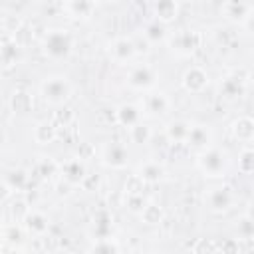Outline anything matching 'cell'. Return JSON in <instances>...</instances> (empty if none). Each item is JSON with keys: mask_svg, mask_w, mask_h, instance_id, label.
<instances>
[{"mask_svg": "<svg viewBox=\"0 0 254 254\" xmlns=\"http://www.w3.org/2000/svg\"><path fill=\"white\" fill-rule=\"evenodd\" d=\"M95 0H67V14L75 20H89L95 12Z\"/></svg>", "mask_w": 254, "mask_h": 254, "instance_id": "44dd1931", "label": "cell"}, {"mask_svg": "<svg viewBox=\"0 0 254 254\" xmlns=\"http://www.w3.org/2000/svg\"><path fill=\"white\" fill-rule=\"evenodd\" d=\"M20 224L24 226L26 234H30V236H34V238H42V236H46L48 230H50V218H48L44 212L32 210V208L26 212V216L22 218Z\"/></svg>", "mask_w": 254, "mask_h": 254, "instance_id": "8fae6325", "label": "cell"}, {"mask_svg": "<svg viewBox=\"0 0 254 254\" xmlns=\"http://www.w3.org/2000/svg\"><path fill=\"white\" fill-rule=\"evenodd\" d=\"M58 137V127L52 121H40L34 127V141L38 145H50Z\"/></svg>", "mask_w": 254, "mask_h": 254, "instance_id": "d4e9b609", "label": "cell"}, {"mask_svg": "<svg viewBox=\"0 0 254 254\" xmlns=\"http://www.w3.org/2000/svg\"><path fill=\"white\" fill-rule=\"evenodd\" d=\"M236 232H238V240H250L254 236V220L250 214H242L236 220Z\"/></svg>", "mask_w": 254, "mask_h": 254, "instance_id": "d590c367", "label": "cell"}, {"mask_svg": "<svg viewBox=\"0 0 254 254\" xmlns=\"http://www.w3.org/2000/svg\"><path fill=\"white\" fill-rule=\"evenodd\" d=\"M12 192H14V190L8 187V183H6V181H0V202H4L6 198H10Z\"/></svg>", "mask_w": 254, "mask_h": 254, "instance_id": "ee69618b", "label": "cell"}, {"mask_svg": "<svg viewBox=\"0 0 254 254\" xmlns=\"http://www.w3.org/2000/svg\"><path fill=\"white\" fill-rule=\"evenodd\" d=\"M216 250H222V252H238V242L234 238H226L224 242L216 244Z\"/></svg>", "mask_w": 254, "mask_h": 254, "instance_id": "60d3db41", "label": "cell"}, {"mask_svg": "<svg viewBox=\"0 0 254 254\" xmlns=\"http://www.w3.org/2000/svg\"><path fill=\"white\" fill-rule=\"evenodd\" d=\"M159 75L157 71L147 65V64H139V65H133L127 73V85L135 91H149L155 87Z\"/></svg>", "mask_w": 254, "mask_h": 254, "instance_id": "52a82bcc", "label": "cell"}, {"mask_svg": "<svg viewBox=\"0 0 254 254\" xmlns=\"http://www.w3.org/2000/svg\"><path fill=\"white\" fill-rule=\"evenodd\" d=\"M10 40H12L16 46H20V48L24 50L26 46L32 44V40H34V32H32V28H30L28 24L22 22L14 32H10Z\"/></svg>", "mask_w": 254, "mask_h": 254, "instance_id": "1f68e13d", "label": "cell"}, {"mask_svg": "<svg viewBox=\"0 0 254 254\" xmlns=\"http://www.w3.org/2000/svg\"><path fill=\"white\" fill-rule=\"evenodd\" d=\"M238 171L242 175H252V171H254V151L250 145H246L238 153Z\"/></svg>", "mask_w": 254, "mask_h": 254, "instance_id": "e575fe53", "label": "cell"}, {"mask_svg": "<svg viewBox=\"0 0 254 254\" xmlns=\"http://www.w3.org/2000/svg\"><path fill=\"white\" fill-rule=\"evenodd\" d=\"M58 173H60V163H56L52 157H40V161L36 163V175L42 181H50Z\"/></svg>", "mask_w": 254, "mask_h": 254, "instance_id": "f1b7e54d", "label": "cell"}, {"mask_svg": "<svg viewBox=\"0 0 254 254\" xmlns=\"http://www.w3.org/2000/svg\"><path fill=\"white\" fill-rule=\"evenodd\" d=\"M230 133L240 143H250L254 139V119L250 115H240L230 123Z\"/></svg>", "mask_w": 254, "mask_h": 254, "instance_id": "e0dca14e", "label": "cell"}, {"mask_svg": "<svg viewBox=\"0 0 254 254\" xmlns=\"http://www.w3.org/2000/svg\"><path fill=\"white\" fill-rule=\"evenodd\" d=\"M151 137H153V129L143 121H139L133 127H129V139L135 145H147L151 141Z\"/></svg>", "mask_w": 254, "mask_h": 254, "instance_id": "f546056e", "label": "cell"}, {"mask_svg": "<svg viewBox=\"0 0 254 254\" xmlns=\"http://www.w3.org/2000/svg\"><path fill=\"white\" fill-rule=\"evenodd\" d=\"M60 175H62V179L67 181L69 185L79 187L81 181H83L85 175H87V169H85V163H83L79 157H71V159H67L65 163L60 165Z\"/></svg>", "mask_w": 254, "mask_h": 254, "instance_id": "4fadbf2b", "label": "cell"}, {"mask_svg": "<svg viewBox=\"0 0 254 254\" xmlns=\"http://www.w3.org/2000/svg\"><path fill=\"white\" fill-rule=\"evenodd\" d=\"M22 60V48L16 46L12 40L0 42V67L2 69H12L20 64Z\"/></svg>", "mask_w": 254, "mask_h": 254, "instance_id": "d6986e66", "label": "cell"}, {"mask_svg": "<svg viewBox=\"0 0 254 254\" xmlns=\"http://www.w3.org/2000/svg\"><path fill=\"white\" fill-rule=\"evenodd\" d=\"M185 143H187L189 147L196 149V151H202V149H206V147L212 145V129H210L208 125H202V123L190 125Z\"/></svg>", "mask_w": 254, "mask_h": 254, "instance_id": "9a60e30c", "label": "cell"}, {"mask_svg": "<svg viewBox=\"0 0 254 254\" xmlns=\"http://www.w3.org/2000/svg\"><path fill=\"white\" fill-rule=\"evenodd\" d=\"M145 204H147V198L143 196V192H125L123 196V206L133 214H139Z\"/></svg>", "mask_w": 254, "mask_h": 254, "instance_id": "836d02e7", "label": "cell"}, {"mask_svg": "<svg viewBox=\"0 0 254 254\" xmlns=\"http://www.w3.org/2000/svg\"><path fill=\"white\" fill-rule=\"evenodd\" d=\"M228 165H230L228 155L222 149L212 147V145L202 149L198 153V157H196L198 171L208 179H222L226 175V171H228Z\"/></svg>", "mask_w": 254, "mask_h": 254, "instance_id": "7a4b0ae2", "label": "cell"}, {"mask_svg": "<svg viewBox=\"0 0 254 254\" xmlns=\"http://www.w3.org/2000/svg\"><path fill=\"white\" fill-rule=\"evenodd\" d=\"M28 210H30V206H28V202H26L24 198H16V200L10 204V214H12L14 222H22V218L26 216Z\"/></svg>", "mask_w": 254, "mask_h": 254, "instance_id": "74e56055", "label": "cell"}, {"mask_svg": "<svg viewBox=\"0 0 254 254\" xmlns=\"http://www.w3.org/2000/svg\"><path fill=\"white\" fill-rule=\"evenodd\" d=\"M109 56L115 64H127L137 56V44L133 42V38L119 36L109 42Z\"/></svg>", "mask_w": 254, "mask_h": 254, "instance_id": "30bf717a", "label": "cell"}, {"mask_svg": "<svg viewBox=\"0 0 254 254\" xmlns=\"http://www.w3.org/2000/svg\"><path fill=\"white\" fill-rule=\"evenodd\" d=\"M34 107V99H32V93L26 91V89H16L12 95H10V109L18 115H24V113H30Z\"/></svg>", "mask_w": 254, "mask_h": 254, "instance_id": "cb8c5ba5", "label": "cell"}, {"mask_svg": "<svg viewBox=\"0 0 254 254\" xmlns=\"http://www.w3.org/2000/svg\"><path fill=\"white\" fill-rule=\"evenodd\" d=\"M143 38L147 40V44H151V46H155V44H161V42H165L167 40V30H165V24H161V22H151V24H147L145 26V30H143Z\"/></svg>", "mask_w": 254, "mask_h": 254, "instance_id": "83f0119b", "label": "cell"}, {"mask_svg": "<svg viewBox=\"0 0 254 254\" xmlns=\"http://www.w3.org/2000/svg\"><path fill=\"white\" fill-rule=\"evenodd\" d=\"M139 216H141L143 224H147V226H157V224H161V222H163L165 212H163V208H161L159 204H155V202H149V200H147V204L143 206V210L139 212Z\"/></svg>", "mask_w": 254, "mask_h": 254, "instance_id": "4316f807", "label": "cell"}, {"mask_svg": "<svg viewBox=\"0 0 254 254\" xmlns=\"http://www.w3.org/2000/svg\"><path fill=\"white\" fill-rule=\"evenodd\" d=\"M252 14V6L248 0H224L222 4V16L230 24H242Z\"/></svg>", "mask_w": 254, "mask_h": 254, "instance_id": "5bb4252c", "label": "cell"}, {"mask_svg": "<svg viewBox=\"0 0 254 254\" xmlns=\"http://www.w3.org/2000/svg\"><path fill=\"white\" fill-rule=\"evenodd\" d=\"M0 111H2V105H0Z\"/></svg>", "mask_w": 254, "mask_h": 254, "instance_id": "c3c4849f", "label": "cell"}, {"mask_svg": "<svg viewBox=\"0 0 254 254\" xmlns=\"http://www.w3.org/2000/svg\"><path fill=\"white\" fill-rule=\"evenodd\" d=\"M248 79L250 73L246 69H234L230 73H226L220 83H218V95L224 101H238L246 95V87H248Z\"/></svg>", "mask_w": 254, "mask_h": 254, "instance_id": "277c9868", "label": "cell"}, {"mask_svg": "<svg viewBox=\"0 0 254 254\" xmlns=\"http://www.w3.org/2000/svg\"><path fill=\"white\" fill-rule=\"evenodd\" d=\"M181 83H183L185 91H189V93H200V91H204L208 87L210 75H208V71L204 67L190 65L189 69H185V73L181 77Z\"/></svg>", "mask_w": 254, "mask_h": 254, "instance_id": "9c48e42d", "label": "cell"}, {"mask_svg": "<svg viewBox=\"0 0 254 254\" xmlns=\"http://www.w3.org/2000/svg\"><path fill=\"white\" fill-rule=\"evenodd\" d=\"M153 14H155V20L165 26L175 22L179 16V0H155Z\"/></svg>", "mask_w": 254, "mask_h": 254, "instance_id": "ac0fdd59", "label": "cell"}, {"mask_svg": "<svg viewBox=\"0 0 254 254\" xmlns=\"http://www.w3.org/2000/svg\"><path fill=\"white\" fill-rule=\"evenodd\" d=\"M204 202L208 206L210 212L214 214H222V212H228L234 202H236V194L230 187L226 185H220V187H212L208 189V192L204 194Z\"/></svg>", "mask_w": 254, "mask_h": 254, "instance_id": "8992f818", "label": "cell"}, {"mask_svg": "<svg viewBox=\"0 0 254 254\" xmlns=\"http://www.w3.org/2000/svg\"><path fill=\"white\" fill-rule=\"evenodd\" d=\"M137 175L147 185H153V183H159L165 177V167L159 161H145V163H141L137 167Z\"/></svg>", "mask_w": 254, "mask_h": 254, "instance_id": "603a6c76", "label": "cell"}, {"mask_svg": "<svg viewBox=\"0 0 254 254\" xmlns=\"http://www.w3.org/2000/svg\"><path fill=\"white\" fill-rule=\"evenodd\" d=\"M95 242L87 248L89 252H101V254H115L121 250V246L115 242V238L105 236V238H93Z\"/></svg>", "mask_w": 254, "mask_h": 254, "instance_id": "d6a6232c", "label": "cell"}, {"mask_svg": "<svg viewBox=\"0 0 254 254\" xmlns=\"http://www.w3.org/2000/svg\"><path fill=\"white\" fill-rule=\"evenodd\" d=\"M101 163L107 169H115V171L125 169L129 165V151H127V147L123 143H117V141L107 143L103 147V151H101Z\"/></svg>", "mask_w": 254, "mask_h": 254, "instance_id": "ba28073f", "label": "cell"}, {"mask_svg": "<svg viewBox=\"0 0 254 254\" xmlns=\"http://www.w3.org/2000/svg\"><path fill=\"white\" fill-rule=\"evenodd\" d=\"M143 109L147 115L151 117H159V115H165L169 109H171V99L165 91H151L143 97Z\"/></svg>", "mask_w": 254, "mask_h": 254, "instance_id": "7c38bea8", "label": "cell"}, {"mask_svg": "<svg viewBox=\"0 0 254 254\" xmlns=\"http://www.w3.org/2000/svg\"><path fill=\"white\" fill-rule=\"evenodd\" d=\"M194 252H216V244L214 242H208V240H198L194 246H192Z\"/></svg>", "mask_w": 254, "mask_h": 254, "instance_id": "ab89813d", "label": "cell"}, {"mask_svg": "<svg viewBox=\"0 0 254 254\" xmlns=\"http://www.w3.org/2000/svg\"><path fill=\"white\" fill-rule=\"evenodd\" d=\"M2 238H4V242L6 244H10V246H22V242H24V238H26V230H24V226L20 224V222H12V224H6V226H2Z\"/></svg>", "mask_w": 254, "mask_h": 254, "instance_id": "484cf974", "label": "cell"}, {"mask_svg": "<svg viewBox=\"0 0 254 254\" xmlns=\"http://www.w3.org/2000/svg\"><path fill=\"white\" fill-rule=\"evenodd\" d=\"M97 185H99V177H97V175H85V179L81 181L79 187H83L85 190H91L93 187L97 189Z\"/></svg>", "mask_w": 254, "mask_h": 254, "instance_id": "b9f144b4", "label": "cell"}, {"mask_svg": "<svg viewBox=\"0 0 254 254\" xmlns=\"http://www.w3.org/2000/svg\"><path fill=\"white\" fill-rule=\"evenodd\" d=\"M95 2H101V4H107V2H113V0H95Z\"/></svg>", "mask_w": 254, "mask_h": 254, "instance_id": "bcb514c9", "label": "cell"}, {"mask_svg": "<svg viewBox=\"0 0 254 254\" xmlns=\"http://www.w3.org/2000/svg\"><path fill=\"white\" fill-rule=\"evenodd\" d=\"M71 119H73V111L69 109V107H62V109H58V111H54V117H52V123L56 125V127H60V125H69L71 123Z\"/></svg>", "mask_w": 254, "mask_h": 254, "instance_id": "f35d334b", "label": "cell"}, {"mask_svg": "<svg viewBox=\"0 0 254 254\" xmlns=\"http://www.w3.org/2000/svg\"><path fill=\"white\" fill-rule=\"evenodd\" d=\"M113 230V214L107 208H99L91 216V234L93 238H105L111 236Z\"/></svg>", "mask_w": 254, "mask_h": 254, "instance_id": "2e32d148", "label": "cell"}, {"mask_svg": "<svg viewBox=\"0 0 254 254\" xmlns=\"http://www.w3.org/2000/svg\"><path fill=\"white\" fill-rule=\"evenodd\" d=\"M115 121H117L121 127H125V129L133 127L135 123L141 121V107L135 105V103H121V105L115 109Z\"/></svg>", "mask_w": 254, "mask_h": 254, "instance_id": "ffe728a7", "label": "cell"}, {"mask_svg": "<svg viewBox=\"0 0 254 254\" xmlns=\"http://www.w3.org/2000/svg\"><path fill=\"white\" fill-rule=\"evenodd\" d=\"M145 181L135 173V175H129L125 185H123V192H143L145 190Z\"/></svg>", "mask_w": 254, "mask_h": 254, "instance_id": "8d00e7d4", "label": "cell"}, {"mask_svg": "<svg viewBox=\"0 0 254 254\" xmlns=\"http://www.w3.org/2000/svg\"><path fill=\"white\" fill-rule=\"evenodd\" d=\"M189 129H190V123L187 119H171L165 125V137L171 143H185Z\"/></svg>", "mask_w": 254, "mask_h": 254, "instance_id": "7402d4cb", "label": "cell"}, {"mask_svg": "<svg viewBox=\"0 0 254 254\" xmlns=\"http://www.w3.org/2000/svg\"><path fill=\"white\" fill-rule=\"evenodd\" d=\"M183 2H194V0H183Z\"/></svg>", "mask_w": 254, "mask_h": 254, "instance_id": "7dc6e473", "label": "cell"}, {"mask_svg": "<svg viewBox=\"0 0 254 254\" xmlns=\"http://www.w3.org/2000/svg\"><path fill=\"white\" fill-rule=\"evenodd\" d=\"M73 50V36L65 28L48 30L42 38V52L50 60H65Z\"/></svg>", "mask_w": 254, "mask_h": 254, "instance_id": "6da1fadb", "label": "cell"}, {"mask_svg": "<svg viewBox=\"0 0 254 254\" xmlns=\"http://www.w3.org/2000/svg\"><path fill=\"white\" fill-rule=\"evenodd\" d=\"M4 181L8 183V187H10L12 190L20 192V190L26 189V185H28V181H30V175H28V171H24V169H12V171H8V175H6Z\"/></svg>", "mask_w": 254, "mask_h": 254, "instance_id": "4dcf8cb0", "label": "cell"}, {"mask_svg": "<svg viewBox=\"0 0 254 254\" xmlns=\"http://www.w3.org/2000/svg\"><path fill=\"white\" fill-rule=\"evenodd\" d=\"M71 189H73V185H69V183H67V181H64V179L56 185V190H58V194H62V196L71 194Z\"/></svg>", "mask_w": 254, "mask_h": 254, "instance_id": "7bdbcfd3", "label": "cell"}, {"mask_svg": "<svg viewBox=\"0 0 254 254\" xmlns=\"http://www.w3.org/2000/svg\"><path fill=\"white\" fill-rule=\"evenodd\" d=\"M73 93V85L65 75H50L40 83V95L50 105H64Z\"/></svg>", "mask_w": 254, "mask_h": 254, "instance_id": "3957f363", "label": "cell"}, {"mask_svg": "<svg viewBox=\"0 0 254 254\" xmlns=\"http://www.w3.org/2000/svg\"><path fill=\"white\" fill-rule=\"evenodd\" d=\"M2 246H4V238H2V232H0V250H2Z\"/></svg>", "mask_w": 254, "mask_h": 254, "instance_id": "f6af8a7d", "label": "cell"}, {"mask_svg": "<svg viewBox=\"0 0 254 254\" xmlns=\"http://www.w3.org/2000/svg\"><path fill=\"white\" fill-rule=\"evenodd\" d=\"M167 42H169V48H171L177 56L189 58V56H192V54L200 48L202 36H200V32H196V30H179V32H175L173 36H167Z\"/></svg>", "mask_w": 254, "mask_h": 254, "instance_id": "5b68a950", "label": "cell"}]
</instances>
